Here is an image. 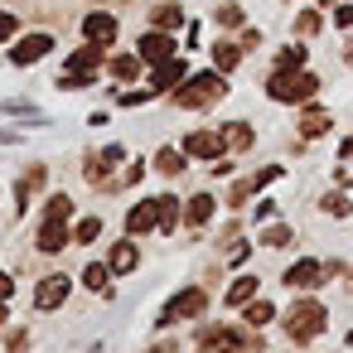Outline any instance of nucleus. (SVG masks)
I'll use <instances>...</instances> for the list:
<instances>
[{
    "instance_id": "obj_1",
    "label": "nucleus",
    "mask_w": 353,
    "mask_h": 353,
    "mask_svg": "<svg viewBox=\"0 0 353 353\" xmlns=\"http://www.w3.org/2000/svg\"><path fill=\"white\" fill-rule=\"evenodd\" d=\"M314 88H319L314 73H290V68H281V73L266 83V92H271L276 102H305V97H314Z\"/></svg>"
},
{
    "instance_id": "obj_2",
    "label": "nucleus",
    "mask_w": 353,
    "mask_h": 353,
    "mask_svg": "<svg viewBox=\"0 0 353 353\" xmlns=\"http://www.w3.org/2000/svg\"><path fill=\"white\" fill-rule=\"evenodd\" d=\"M223 97V78L218 73H199L184 92H179V107H208V102H218Z\"/></svg>"
},
{
    "instance_id": "obj_3",
    "label": "nucleus",
    "mask_w": 353,
    "mask_h": 353,
    "mask_svg": "<svg viewBox=\"0 0 353 353\" xmlns=\"http://www.w3.org/2000/svg\"><path fill=\"white\" fill-rule=\"evenodd\" d=\"M319 329H324V310H319L314 300H300V305L290 310V334H295V339H314Z\"/></svg>"
},
{
    "instance_id": "obj_4",
    "label": "nucleus",
    "mask_w": 353,
    "mask_h": 353,
    "mask_svg": "<svg viewBox=\"0 0 353 353\" xmlns=\"http://www.w3.org/2000/svg\"><path fill=\"white\" fill-rule=\"evenodd\" d=\"M203 310V290H179L165 310H160V324H174V319H194Z\"/></svg>"
},
{
    "instance_id": "obj_5",
    "label": "nucleus",
    "mask_w": 353,
    "mask_h": 353,
    "mask_svg": "<svg viewBox=\"0 0 353 353\" xmlns=\"http://www.w3.org/2000/svg\"><path fill=\"white\" fill-rule=\"evenodd\" d=\"M83 34H88L92 44H112V39H117V15H102V10L88 15V20H83Z\"/></svg>"
},
{
    "instance_id": "obj_6",
    "label": "nucleus",
    "mask_w": 353,
    "mask_h": 353,
    "mask_svg": "<svg viewBox=\"0 0 353 353\" xmlns=\"http://www.w3.org/2000/svg\"><path fill=\"white\" fill-rule=\"evenodd\" d=\"M68 290H73V281H68V276H49V281L34 290V305H39V310H54V305H59Z\"/></svg>"
},
{
    "instance_id": "obj_7",
    "label": "nucleus",
    "mask_w": 353,
    "mask_h": 353,
    "mask_svg": "<svg viewBox=\"0 0 353 353\" xmlns=\"http://www.w3.org/2000/svg\"><path fill=\"white\" fill-rule=\"evenodd\" d=\"M49 49H54V39H49V34H30V39H20V44H15V54H10V59H15V63H34V59H44Z\"/></svg>"
},
{
    "instance_id": "obj_8",
    "label": "nucleus",
    "mask_w": 353,
    "mask_h": 353,
    "mask_svg": "<svg viewBox=\"0 0 353 353\" xmlns=\"http://www.w3.org/2000/svg\"><path fill=\"white\" fill-rule=\"evenodd\" d=\"M184 150H189V155H203V160H208V155L228 150V141H223L218 131H199V136H189V141H184Z\"/></svg>"
},
{
    "instance_id": "obj_9",
    "label": "nucleus",
    "mask_w": 353,
    "mask_h": 353,
    "mask_svg": "<svg viewBox=\"0 0 353 353\" xmlns=\"http://www.w3.org/2000/svg\"><path fill=\"white\" fill-rule=\"evenodd\" d=\"M170 54H174V44H170L165 34H141V59H145V63H165Z\"/></svg>"
},
{
    "instance_id": "obj_10",
    "label": "nucleus",
    "mask_w": 353,
    "mask_h": 353,
    "mask_svg": "<svg viewBox=\"0 0 353 353\" xmlns=\"http://www.w3.org/2000/svg\"><path fill=\"white\" fill-rule=\"evenodd\" d=\"M285 285H295V290H310V285H319V261H295V266L285 271Z\"/></svg>"
},
{
    "instance_id": "obj_11",
    "label": "nucleus",
    "mask_w": 353,
    "mask_h": 353,
    "mask_svg": "<svg viewBox=\"0 0 353 353\" xmlns=\"http://www.w3.org/2000/svg\"><path fill=\"white\" fill-rule=\"evenodd\" d=\"M179 78H184V63H179V59H165V63L155 68V83H150V92H165V88H174Z\"/></svg>"
},
{
    "instance_id": "obj_12",
    "label": "nucleus",
    "mask_w": 353,
    "mask_h": 353,
    "mask_svg": "<svg viewBox=\"0 0 353 353\" xmlns=\"http://www.w3.org/2000/svg\"><path fill=\"white\" fill-rule=\"evenodd\" d=\"M63 242H68V232H63V218H49V223H44V232H39V247H44V252H59Z\"/></svg>"
},
{
    "instance_id": "obj_13",
    "label": "nucleus",
    "mask_w": 353,
    "mask_h": 353,
    "mask_svg": "<svg viewBox=\"0 0 353 353\" xmlns=\"http://www.w3.org/2000/svg\"><path fill=\"white\" fill-rule=\"evenodd\" d=\"M131 266H136V247H131V242H121V247L112 252V271H117V276H126Z\"/></svg>"
},
{
    "instance_id": "obj_14",
    "label": "nucleus",
    "mask_w": 353,
    "mask_h": 353,
    "mask_svg": "<svg viewBox=\"0 0 353 353\" xmlns=\"http://www.w3.org/2000/svg\"><path fill=\"white\" fill-rule=\"evenodd\" d=\"M155 25H160V30H179V25H184V10H179V6H160V10H155Z\"/></svg>"
},
{
    "instance_id": "obj_15",
    "label": "nucleus",
    "mask_w": 353,
    "mask_h": 353,
    "mask_svg": "<svg viewBox=\"0 0 353 353\" xmlns=\"http://www.w3.org/2000/svg\"><path fill=\"white\" fill-rule=\"evenodd\" d=\"M208 218H213V199H208V194H199V199L189 203V223L199 228V223H208Z\"/></svg>"
},
{
    "instance_id": "obj_16",
    "label": "nucleus",
    "mask_w": 353,
    "mask_h": 353,
    "mask_svg": "<svg viewBox=\"0 0 353 353\" xmlns=\"http://www.w3.org/2000/svg\"><path fill=\"white\" fill-rule=\"evenodd\" d=\"M145 228H155V203L131 208V232H145Z\"/></svg>"
},
{
    "instance_id": "obj_17",
    "label": "nucleus",
    "mask_w": 353,
    "mask_h": 353,
    "mask_svg": "<svg viewBox=\"0 0 353 353\" xmlns=\"http://www.w3.org/2000/svg\"><path fill=\"white\" fill-rule=\"evenodd\" d=\"M252 295H256V281H252V276H242V281L228 290V305H247Z\"/></svg>"
},
{
    "instance_id": "obj_18",
    "label": "nucleus",
    "mask_w": 353,
    "mask_h": 353,
    "mask_svg": "<svg viewBox=\"0 0 353 353\" xmlns=\"http://www.w3.org/2000/svg\"><path fill=\"white\" fill-rule=\"evenodd\" d=\"M155 170H160V174H179V170H184L179 150H160V155H155Z\"/></svg>"
},
{
    "instance_id": "obj_19",
    "label": "nucleus",
    "mask_w": 353,
    "mask_h": 353,
    "mask_svg": "<svg viewBox=\"0 0 353 353\" xmlns=\"http://www.w3.org/2000/svg\"><path fill=\"white\" fill-rule=\"evenodd\" d=\"M174 203L179 199H155V228H174Z\"/></svg>"
},
{
    "instance_id": "obj_20",
    "label": "nucleus",
    "mask_w": 353,
    "mask_h": 353,
    "mask_svg": "<svg viewBox=\"0 0 353 353\" xmlns=\"http://www.w3.org/2000/svg\"><path fill=\"white\" fill-rule=\"evenodd\" d=\"M300 131H305V136H324V131H329V117H324V112H310V117L300 121Z\"/></svg>"
},
{
    "instance_id": "obj_21",
    "label": "nucleus",
    "mask_w": 353,
    "mask_h": 353,
    "mask_svg": "<svg viewBox=\"0 0 353 353\" xmlns=\"http://www.w3.org/2000/svg\"><path fill=\"white\" fill-rule=\"evenodd\" d=\"M223 141H228V150H247L252 145V131L247 126H232V131H223Z\"/></svg>"
},
{
    "instance_id": "obj_22",
    "label": "nucleus",
    "mask_w": 353,
    "mask_h": 353,
    "mask_svg": "<svg viewBox=\"0 0 353 353\" xmlns=\"http://www.w3.org/2000/svg\"><path fill=\"white\" fill-rule=\"evenodd\" d=\"M213 63H218V68H237V49H232V44L223 39V44L213 49Z\"/></svg>"
},
{
    "instance_id": "obj_23",
    "label": "nucleus",
    "mask_w": 353,
    "mask_h": 353,
    "mask_svg": "<svg viewBox=\"0 0 353 353\" xmlns=\"http://www.w3.org/2000/svg\"><path fill=\"white\" fill-rule=\"evenodd\" d=\"M203 348H237V339L223 334V329H213V334H203Z\"/></svg>"
},
{
    "instance_id": "obj_24",
    "label": "nucleus",
    "mask_w": 353,
    "mask_h": 353,
    "mask_svg": "<svg viewBox=\"0 0 353 353\" xmlns=\"http://www.w3.org/2000/svg\"><path fill=\"white\" fill-rule=\"evenodd\" d=\"M136 68H141L136 59H112V73H117V78H136Z\"/></svg>"
},
{
    "instance_id": "obj_25",
    "label": "nucleus",
    "mask_w": 353,
    "mask_h": 353,
    "mask_svg": "<svg viewBox=\"0 0 353 353\" xmlns=\"http://www.w3.org/2000/svg\"><path fill=\"white\" fill-rule=\"evenodd\" d=\"M97 232H102V223H97V218H83V223H78V242H92Z\"/></svg>"
},
{
    "instance_id": "obj_26",
    "label": "nucleus",
    "mask_w": 353,
    "mask_h": 353,
    "mask_svg": "<svg viewBox=\"0 0 353 353\" xmlns=\"http://www.w3.org/2000/svg\"><path fill=\"white\" fill-rule=\"evenodd\" d=\"M247 319H252V324H266V319H276L271 300H266V305H252V310H247Z\"/></svg>"
},
{
    "instance_id": "obj_27",
    "label": "nucleus",
    "mask_w": 353,
    "mask_h": 353,
    "mask_svg": "<svg viewBox=\"0 0 353 353\" xmlns=\"http://www.w3.org/2000/svg\"><path fill=\"white\" fill-rule=\"evenodd\" d=\"M218 25H242V10L237 6H218Z\"/></svg>"
},
{
    "instance_id": "obj_28",
    "label": "nucleus",
    "mask_w": 353,
    "mask_h": 353,
    "mask_svg": "<svg viewBox=\"0 0 353 353\" xmlns=\"http://www.w3.org/2000/svg\"><path fill=\"white\" fill-rule=\"evenodd\" d=\"M266 247H290V228H271L266 232Z\"/></svg>"
},
{
    "instance_id": "obj_29",
    "label": "nucleus",
    "mask_w": 353,
    "mask_h": 353,
    "mask_svg": "<svg viewBox=\"0 0 353 353\" xmlns=\"http://www.w3.org/2000/svg\"><path fill=\"white\" fill-rule=\"evenodd\" d=\"M83 281H88L92 290H102V285H107V266H88V276H83Z\"/></svg>"
},
{
    "instance_id": "obj_30",
    "label": "nucleus",
    "mask_w": 353,
    "mask_h": 353,
    "mask_svg": "<svg viewBox=\"0 0 353 353\" xmlns=\"http://www.w3.org/2000/svg\"><path fill=\"white\" fill-rule=\"evenodd\" d=\"M300 63H305V49H285L281 54V68H300Z\"/></svg>"
},
{
    "instance_id": "obj_31",
    "label": "nucleus",
    "mask_w": 353,
    "mask_h": 353,
    "mask_svg": "<svg viewBox=\"0 0 353 353\" xmlns=\"http://www.w3.org/2000/svg\"><path fill=\"white\" fill-rule=\"evenodd\" d=\"M68 208H73V203H68V199H63V194H54V199H49V218H63V213H68Z\"/></svg>"
},
{
    "instance_id": "obj_32",
    "label": "nucleus",
    "mask_w": 353,
    "mask_h": 353,
    "mask_svg": "<svg viewBox=\"0 0 353 353\" xmlns=\"http://www.w3.org/2000/svg\"><path fill=\"white\" fill-rule=\"evenodd\" d=\"M295 30H300V34H314V30H319V15H310V10H305V15H300V25H295Z\"/></svg>"
},
{
    "instance_id": "obj_33",
    "label": "nucleus",
    "mask_w": 353,
    "mask_h": 353,
    "mask_svg": "<svg viewBox=\"0 0 353 353\" xmlns=\"http://www.w3.org/2000/svg\"><path fill=\"white\" fill-rule=\"evenodd\" d=\"M324 208H329V213H348V199H343V194H329Z\"/></svg>"
},
{
    "instance_id": "obj_34",
    "label": "nucleus",
    "mask_w": 353,
    "mask_h": 353,
    "mask_svg": "<svg viewBox=\"0 0 353 353\" xmlns=\"http://www.w3.org/2000/svg\"><path fill=\"white\" fill-rule=\"evenodd\" d=\"M334 20H339V30H343V25H353V6H339V10H334Z\"/></svg>"
},
{
    "instance_id": "obj_35",
    "label": "nucleus",
    "mask_w": 353,
    "mask_h": 353,
    "mask_svg": "<svg viewBox=\"0 0 353 353\" xmlns=\"http://www.w3.org/2000/svg\"><path fill=\"white\" fill-rule=\"evenodd\" d=\"M10 30H15V20H10V15H0V39H10Z\"/></svg>"
},
{
    "instance_id": "obj_36",
    "label": "nucleus",
    "mask_w": 353,
    "mask_h": 353,
    "mask_svg": "<svg viewBox=\"0 0 353 353\" xmlns=\"http://www.w3.org/2000/svg\"><path fill=\"white\" fill-rule=\"evenodd\" d=\"M10 295V276H0V300H6Z\"/></svg>"
},
{
    "instance_id": "obj_37",
    "label": "nucleus",
    "mask_w": 353,
    "mask_h": 353,
    "mask_svg": "<svg viewBox=\"0 0 353 353\" xmlns=\"http://www.w3.org/2000/svg\"><path fill=\"white\" fill-rule=\"evenodd\" d=\"M343 155H353V136H348V141H343Z\"/></svg>"
},
{
    "instance_id": "obj_38",
    "label": "nucleus",
    "mask_w": 353,
    "mask_h": 353,
    "mask_svg": "<svg viewBox=\"0 0 353 353\" xmlns=\"http://www.w3.org/2000/svg\"><path fill=\"white\" fill-rule=\"evenodd\" d=\"M0 324H6V305H0Z\"/></svg>"
}]
</instances>
